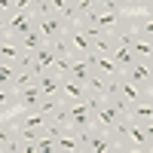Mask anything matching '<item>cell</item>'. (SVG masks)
<instances>
[{
  "label": "cell",
  "mask_w": 153,
  "mask_h": 153,
  "mask_svg": "<svg viewBox=\"0 0 153 153\" xmlns=\"http://www.w3.org/2000/svg\"><path fill=\"white\" fill-rule=\"evenodd\" d=\"M150 74H153V71H150V61H132V65L123 71L126 80H132L135 86H141L144 92H150V83H153V76H150Z\"/></svg>",
  "instance_id": "5b68a950"
},
{
  "label": "cell",
  "mask_w": 153,
  "mask_h": 153,
  "mask_svg": "<svg viewBox=\"0 0 153 153\" xmlns=\"http://www.w3.org/2000/svg\"><path fill=\"white\" fill-rule=\"evenodd\" d=\"M129 49L135 52V58H138V61H150V55H153V49H150V43H147V40H135Z\"/></svg>",
  "instance_id": "cb8c5ba5"
},
{
  "label": "cell",
  "mask_w": 153,
  "mask_h": 153,
  "mask_svg": "<svg viewBox=\"0 0 153 153\" xmlns=\"http://www.w3.org/2000/svg\"><path fill=\"white\" fill-rule=\"evenodd\" d=\"M113 34L110 31H98V34H92V52L95 55H110V49H113Z\"/></svg>",
  "instance_id": "9a60e30c"
},
{
  "label": "cell",
  "mask_w": 153,
  "mask_h": 153,
  "mask_svg": "<svg viewBox=\"0 0 153 153\" xmlns=\"http://www.w3.org/2000/svg\"><path fill=\"white\" fill-rule=\"evenodd\" d=\"M16 71H19V68H12V65H6V61H0V86H12Z\"/></svg>",
  "instance_id": "83f0119b"
},
{
  "label": "cell",
  "mask_w": 153,
  "mask_h": 153,
  "mask_svg": "<svg viewBox=\"0 0 153 153\" xmlns=\"http://www.w3.org/2000/svg\"><path fill=\"white\" fill-rule=\"evenodd\" d=\"M0 12H3V16L12 12V0H0Z\"/></svg>",
  "instance_id": "4dcf8cb0"
},
{
  "label": "cell",
  "mask_w": 153,
  "mask_h": 153,
  "mask_svg": "<svg viewBox=\"0 0 153 153\" xmlns=\"http://www.w3.org/2000/svg\"><path fill=\"white\" fill-rule=\"evenodd\" d=\"M65 34H68V43H71L74 52H80V55H89V52H92V37H89L80 25H68Z\"/></svg>",
  "instance_id": "52a82bcc"
},
{
  "label": "cell",
  "mask_w": 153,
  "mask_h": 153,
  "mask_svg": "<svg viewBox=\"0 0 153 153\" xmlns=\"http://www.w3.org/2000/svg\"><path fill=\"white\" fill-rule=\"evenodd\" d=\"M16 101H19V110H37L40 101H43V92H40L37 83H31V86H25V89L16 92Z\"/></svg>",
  "instance_id": "30bf717a"
},
{
  "label": "cell",
  "mask_w": 153,
  "mask_h": 153,
  "mask_svg": "<svg viewBox=\"0 0 153 153\" xmlns=\"http://www.w3.org/2000/svg\"><path fill=\"white\" fill-rule=\"evenodd\" d=\"M34 28L40 31V37L49 43V40H55L58 34H65L68 22L61 19V16H55V12H46V16H34Z\"/></svg>",
  "instance_id": "7a4b0ae2"
},
{
  "label": "cell",
  "mask_w": 153,
  "mask_h": 153,
  "mask_svg": "<svg viewBox=\"0 0 153 153\" xmlns=\"http://www.w3.org/2000/svg\"><path fill=\"white\" fill-rule=\"evenodd\" d=\"M34 61H37V65H40V68H52V61H55V52H52V46H49V43H43L40 49H34Z\"/></svg>",
  "instance_id": "ffe728a7"
},
{
  "label": "cell",
  "mask_w": 153,
  "mask_h": 153,
  "mask_svg": "<svg viewBox=\"0 0 153 153\" xmlns=\"http://www.w3.org/2000/svg\"><path fill=\"white\" fill-rule=\"evenodd\" d=\"M19 58H22V49H19V46H16V40L9 37V40L0 46V61H6V65L16 68V65H19Z\"/></svg>",
  "instance_id": "d6986e66"
},
{
  "label": "cell",
  "mask_w": 153,
  "mask_h": 153,
  "mask_svg": "<svg viewBox=\"0 0 153 153\" xmlns=\"http://www.w3.org/2000/svg\"><path fill=\"white\" fill-rule=\"evenodd\" d=\"M129 120L138 123L141 129H150L153 132V107H150V98H141V101H132L129 104Z\"/></svg>",
  "instance_id": "8992f818"
},
{
  "label": "cell",
  "mask_w": 153,
  "mask_h": 153,
  "mask_svg": "<svg viewBox=\"0 0 153 153\" xmlns=\"http://www.w3.org/2000/svg\"><path fill=\"white\" fill-rule=\"evenodd\" d=\"M12 9H31V0H12Z\"/></svg>",
  "instance_id": "f546056e"
},
{
  "label": "cell",
  "mask_w": 153,
  "mask_h": 153,
  "mask_svg": "<svg viewBox=\"0 0 153 153\" xmlns=\"http://www.w3.org/2000/svg\"><path fill=\"white\" fill-rule=\"evenodd\" d=\"M110 58L117 61V65H120L123 71L129 68L132 61H138V58H135V52H132V49H129V46H120V43H113V49H110Z\"/></svg>",
  "instance_id": "ac0fdd59"
},
{
  "label": "cell",
  "mask_w": 153,
  "mask_h": 153,
  "mask_svg": "<svg viewBox=\"0 0 153 153\" xmlns=\"http://www.w3.org/2000/svg\"><path fill=\"white\" fill-rule=\"evenodd\" d=\"M65 132H68V126H61V123H55V120H49V123L43 126V135H46V138H52V141H55L58 135H65Z\"/></svg>",
  "instance_id": "4316f807"
},
{
  "label": "cell",
  "mask_w": 153,
  "mask_h": 153,
  "mask_svg": "<svg viewBox=\"0 0 153 153\" xmlns=\"http://www.w3.org/2000/svg\"><path fill=\"white\" fill-rule=\"evenodd\" d=\"M0 117H3V113H0Z\"/></svg>",
  "instance_id": "836d02e7"
},
{
  "label": "cell",
  "mask_w": 153,
  "mask_h": 153,
  "mask_svg": "<svg viewBox=\"0 0 153 153\" xmlns=\"http://www.w3.org/2000/svg\"><path fill=\"white\" fill-rule=\"evenodd\" d=\"M37 86H40L43 95H58V89H61V76H58L52 68H46V71L37 74Z\"/></svg>",
  "instance_id": "8fae6325"
},
{
  "label": "cell",
  "mask_w": 153,
  "mask_h": 153,
  "mask_svg": "<svg viewBox=\"0 0 153 153\" xmlns=\"http://www.w3.org/2000/svg\"><path fill=\"white\" fill-rule=\"evenodd\" d=\"M49 120H55V123H61V126H68V123H71V104H68V101H58V107L49 113Z\"/></svg>",
  "instance_id": "7402d4cb"
},
{
  "label": "cell",
  "mask_w": 153,
  "mask_h": 153,
  "mask_svg": "<svg viewBox=\"0 0 153 153\" xmlns=\"http://www.w3.org/2000/svg\"><path fill=\"white\" fill-rule=\"evenodd\" d=\"M89 74H92V65L86 61V55H80V52H71V74H68V76H74V80L86 83V80H89Z\"/></svg>",
  "instance_id": "4fadbf2b"
},
{
  "label": "cell",
  "mask_w": 153,
  "mask_h": 153,
  "mask_svg": "<svg viewBox=\"0 0 153 153\" xmlns=\"http://www.w3.org/2000/svg\"><path fill=\"white\" fill-rule=\"evenodd\" d=\"M95 120H92V110H89L86 101H74L71 104V123H68V129L74 132H80V129H89Z\"/></svg>",
  "instance_id": "ba28073f"
},
{
  "label": "cell",
  "mask_w": 153,
  "mask_h": 153,
  "mask_svg": "<svg viewBox=\"0 0 153 153\" xmlns=\"http://www.w3.org/2000/svg\"><path fill=\"white\" fill-rule=\"evenodd\" d=\"M132 6H138V9H150V0H132Z\"/></svg>",
  "instance_id": "1f68e13d"
},
{
  "label": "cell",
  "mask_w": 153,
  "mask_h": 153,
  "mask_svg": "<svg viewBox=\"0 0 153 153\" xmlns=\"http://www.w3.org/2000/svg\"><path fill=\"white\" fill-rule=\"evenodd\" d=\"M61 101H68V104H74V101H83L86 98V83L74 80V76H61V89H58Z\"/></svg>",
  "instance_id": "9c48e42d"
},
{
  "label": "cell",
  "mask_w": 153,
  "mask_h": 153,
  "mask_svg": "<svg viewBox=\"0 0 153 153\" xmlns=\"http://www.w3.org/2000/svg\"><path fill=\"white\" fill-rule=\"evenodd\" d=\"M113 3H120V6L126 9V6H132V0H113Z\"/></svg>",
  "instance_id": "d6a6232c"
},
{
  "label": "cell",
  "mask_w": 153,
  "mask_h": 153,
  "mask_svg": "<svg viewBox=\"0 0 153 153\" xmlns=\"http://www.w3.org/2000/svg\"><path fill=\"white\" fill-rule=\"evenodd\" d=\"M80 150V141H76V132L68 129L65 135H58L55 138V153H76Z\"/></svg>",
  "instance_id": "2e32d148"
},
{
  "label": "cell",
  "mask_w": 153,
  "mask_h": 153,
  "mask_svg": "<svg viewBox=\"0 0 153 153\" xmlns=\"http://www.w3.org/2000/svg\"><path fill=\"white\" fill-rule=\"evenodd\" d=\"M16 107H19V101H16V89H12V86H0V113H3V117H9Z\"/></svg>",
  "instance_id": "e0dca14e"
},
{
  "label": "cell",
  "mask_w": 153,
  "mask_h": 153,
  "mask_svg": "<svg viewBox=\"0 0 153 153\" xmlns=\"http://www.w3.org/2000/svg\"><path fill=\"white\" fill-rule=\"evenodd\" d=\"M86 61L92 65V71H95L98 76H104V80H117V76H123V68H120L110 55H95V52H89Z\"/></svg>",
  "instance_id": "277c9868"
},
{
  "label": "cell",
  "mask_w": 153,
  "mask_h": 153,
  "mask_svg": "<svg viewBox=\"0 0 153 153\" xmlns=\"http://www.w3.org/2000/svg\"><path fill=\"white\" fill-rule=\"evenodd\" d=\"M12 40H16V46L22 49V52H34V49H40L46 40H43V37H40V31H28V34H22V37H12Z\"/></svg>",
  "instance_id": "5bb4252c"
},
{
  "label": "cell",
  "mask_w": 153,
  "mask_h": 153,
  "mask_svg": "<svg viewBox=\"0 0 153 153\" xmlns=\"http://www.w3.org/2000/svg\"><path fill=\"white\" fill-rule=\"evenodd\" d=\"M117 92H120V98H126V101H129V104H132V101H141V98H150V92H144L141 86H135L132 80H126V76H120Z\"/></svg>",
  "instance_id": "7c38bea8"
},
{
  "label": "cell",
  "mask_w": 153,
  "mask_h": 153,
  "mask_svg": "<svg viewBox=\"0 0 153 153\" xmlns=\"http://www.w3.org/2000/svg\"><path fill=\"white\" fill-rule=\"evenodd\" d=\"M52 71H55L58 76H68V74H71V55H55Z\"/></svg>",
  "instance_id": "484cf974"
},
{
  "label": "cell",
  "mask_w": 153,
  "mask_h": 153,
  "mask_svg": "<svg viewBox=\"0 0 153 153\" xmlns=\"http://www.w3.org/2000/svg\"><path fill=\"white\" fill-rule=\"evenodd\" d=\"M31 83H37V74H31V71H16V76H12V89H25V86H31Z\"/></svg>",
  "instance_id": "603a6c76"
},
{
  "label": "cell",
  "mask_w": 153,
  "mask_h": 153,
  "mask_svg": "<svg viewBox=\"0 0 153 153\" xmlns=\"http://www.w3.org/2000/svg\"><path fill=\"white\" fill-rule=\"evenodd\" d=\"M49 46H52V52H55V55H71V52H74L71 43H68V34H58L55 40H49Z\"/></svg>",
  "instance_id": "d4e9b609"
},
{
  "label": "cell",
  "mask_w": 153,
  "mask_h": 153,
  "mask_svg": "<svg viewBox=\"0 0 153 153\" xmlns=\"http://www.w3.org/2000/svg\"><path fill=\"white\" fill-rule=\"evenodd\" d=\"M86 95H95V98H104V76H98L95 71L89 74V80H86Z\"/></svg>",
  "instance_id": "44dd1931"
},
{
  "label": "cell",
  "mask_w": 153,
  "mask_h": 153,
  "mask_svg": "<svg viewBox=\"0 0 153 153\" xmlns=\"http://www.w3.org/2000/svg\"><path fill=\"white\" fill-rule=\"evenodd\" d=\"M6 31H9V37H22V34L34 31V12L31 9H12V12H6Z\"/></svg>",
  "instance_id": "3957f363"
},
{
  "label": "cell",
  "mask_w": 153,
  "mask_h": 153,
  "mask_svg": "<svg viewBox=\"0 0 153 153\" xmlns=\"http://www.w3.org/2000/svg\"><path fill=\"white\" fill-rule=\"evenodd\" d=\"M95 6H98L95 0H74V9H76V16H80V19L86 16V12H92Z\"/></svg>",
  "instance_id": "f1b7e54d"
},
{
  "label": "cell",
  "mask_w": 153,
  "mask_h": 153,
  "mask_svg": "<svg viewBox=\"0 0 153 153\" xmlns=\"http://www.w3.org/2000/svg\"><path fill=\"white\" fill-rule=\"evenodd\" d=\"M110 135H113V141H117V150H141V153H150L153 150V144H150V129H141L138 123H132V120H123V123H117L113 129H107Z\"/></svg>",
  "instance_id": "6da1fadb"
}]
</instances>
